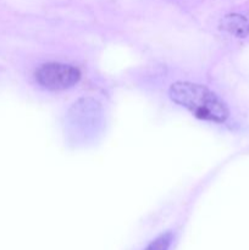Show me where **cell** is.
<instances>
[{
  "label": "cell",
  "mask_w": 249,
  "mask_h": 250,
  "mask_svg": "<svg viewBox=\"0 0 249 250\" xmlns=\"http://www.w3.org/2000/svg\"><path fill=\"white\" fill-rule=\"evenodd\" d=\"M34 80L39 87L46 90H65L80 82L81 72L67 63L48 62L37 68Z\"/></svg>",
  "instance_id": "cell-2"
},
{
  "label": "cell",
  "mask_w": 249,
  "mask_h": 250,
  "mask_svg": "<svg viewBox=\"0 0 249 250\" xmlns=\"http://www.w3.org/2000/svg\"><path fill=\"white\" fill-rule=\"evenodd\" d=\"M172 233L171 232H166V233L161 234L158 238L154 239L145 250H168L171 246V242H172Z\"/></svg>",
  "instance_id": "cell-3"
},
{
  "label": "cell",
  "mask_w": 249,
  "mask_h": 250,
  "mask_svg": "<svg viewBox=\"0 0 249 250\" xmlns=\"http://www.w3.org/2000/svg\"><path fill=\"white\" fill-rule=\"evenodd\" d=\"M173 103L208 122L225 125L234 119L228 103L208 87L193 82H176L168 90Z\"/></svg>",
  "instance_id": "cell-1"
}]
</instances>
